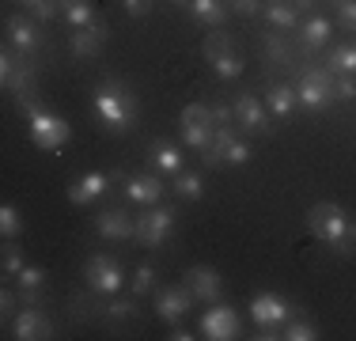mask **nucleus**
Returning <instances> with one entry per match:
<instances>
[{
    "mask_svg": "<svg viewBox=\"0 0 356 341\" xmlns=\"http://www.w3.org/2000/svg\"><path fill=\"white\" fill-rule=\"evenodd\" d=\"M201 57L213 65V72L220 76V80H235V76L243 72V54L235 49L232 34H224V31L205 34V42H201Z\"/></svg>",
    "mask_w": 356,
    "mask_h": 341,
    "instance_id": "obj_5",
    "label": "nucleus"
},
{
    "mask_svg": "<svg viewBox=\"0 0 356 341\" xmlns=\"http://www.w3.org/2000/svg\"><path fill=\"white\" fill-rule=\"evenodd\" d=\"M266 106H269V114H273V118H288L296 110V88H292V84H269Z\"/></svg>",
    "mask_w": 356,
    "mask_h": 341,
    "instance_id": "obj_25",
    "label": "nucleus"
},
{
    "mask_svg": "<svg viewBox=\"0 0 356 341\" xmlns=\"http://www.w3.org/2000/svg\"><path fill=\"white\" fill-rule=\"evenodd\" d=\"M95 232L103 239H118V243H125V239H137V224L129 220V212H125V209L106 205V209L95 212Z\"/></svg>",
    "mask_w": 356,
    "mask_h": 341,
    "instance_id": "obj_16",
    "label": "nucleus"
},
{
    "mask_svg": "<svg viewBox=\"0 0 356 341\" xmlns=\"http://www.w3.org/2000/svg\"><path fill=\"white\" fill-rule=\"evenodd\" d=\"M190 12H193V19L201 23V27H224V19H227V4L224 0H190Z\"/></svg>",
    "mask_w": 356,
    "mask_h": 341,
    "instance_id": "obj_23",
    "label": "nucleus"
},
{
    "mask_svg": "<svg viewBox=\"0 0 356 341\" xmlns=\"http://www.w3.org/2000/svg\"><path fill=\"white\" fill-rule=\"evenodd\" d=\"M307 228L318 243L334 246V251H349V239H353V224L345 216V209L337 201H318L311 205L307 212Z\"/></svg>",
    "mask_w": 356,
    "mask_h": 341,
    "instance_id": "obj_3",
    "label": "nucleus"
},
{
    "mask_svg": "<svg viewBox=\"0 0 356 341\" xmlns=\"http://www.w3.org/2000/svg\"><path fill=\"white\" fill-rule=\"evenodd\" d=\"M167 338H171V341H193V338H197V334H190V330L175 326V330H171V334H167Z\"/></svg>",
    "mask_w": 356,
    "mask_h": 341,
    "instance_id": "obj_43",
    "label": "nucleus"
},
{
    "mask_svg": "<svg viewBox=\"0 0 356 341\" xmlns=\"http://www.w3.org/2000/svg\"><path fill=\"white\" fill-rule=\"evenodd\" d=\"M4 27H8V42H12V49H15V54H23V57H35L42 49V42H46V38H42V23L27 19V15H12Z\"/></svg>",
    "mask_w": 356,
    "mask_h": 341,
    "instance_id": "obj_11",
    "label": "nucleus"
},
{
    "mask_svg": "<svg viewBox=\"0 0 356 341\" xmlns=\"http://www.w3.org/2000/svg\"><path fill=\"white\" fill-rule=\"evenodd\" d=\"M83 277H88L91 292H99V296H118V292H122V285H125L122 262L110 258V254H95V258H88Z\"/></svg>",
    "mask_w": 356,
    "mask_h": 341,
    "instance_id": "obj_7",
    "label": "nucleus"
},
{
    "mask_svg": "<svg viewBox=\"0 0 356 341\" xmlns=\"http://www.w3.org/2000/svg\"><path fill=\"white\" fill-rule=\"evenodd\" d=\"M0 235L4 239H19L23 235V212L15 205H0Z\"/></svg>",
    "mask_w": 356,
    "mask_h": 341,
    "instance_id": "obj_31",
    "label": "nucleus"
},
{
    "mask_svg": "<svg viewBox=\"0 0 356 341\" xmlns=\"http://www.w3.org/2000/svg\"><path fill=\"white\" fill-rule=\"evenodd\" d=\"M148 156H152V164H156V170H159L163 178H175L178 170H186V167H182V152H178L175 141H163V136H159V141H152Z\"/></svg>",
    "mask_w": 356,
    "mask_h": 341,
    "instance_id": "obj_21",
    "label": "nucleus"
},
{
    "mask_svg": "<svg viewBox=\"0 0 356 341\" xmlns=\"http://www.w3.org/2000/svg\"><path fill=\"white\" fill-rule=\"evenodd\" d=\"M65 19H69L72 31H80V27L99 23V15H95V4H91V0H72V4L65 8Z\"/></svg>",
    "mask_w": 356,
    "mask_h": 341,
    "instance_id": "obj_29",
    "label": "nucleus"
},
{
    "mask_svg": "<svg viewBox=\"0 0 356 341\" xmlns=\"http://www.w3.org/2000/svg\"><path fill=\"white\" fill-rule=\"evenodd\" d=\"M250 144L247 141H232L227 144V152H224V164H232V167H243V164H250Z\"/></svg>",
    "mask_w": 356,
    "mask_h": 341,
    "instance_id": "obj_35",
    "label": "nucleus"
},
{
    "mask_svg": "<svg viewBox=\"0 0 356 341\" xmlns=\"http://www.w3.org/2000/svg\"><path fill=\"white\" fill-rule=\"evenodd\" d=\"M353 239H356V228H353Z\"/></svg>",
    "mask_w": 356,
    "mask_h": 341,
    "instance_id": "obj_46",
    "label": "nucleus"
},
{
    "mask_svg": "<svg viewBox=\"0 0 356 341\" xmlns=\"http://www.w3.org/2000/svg\"><path fill=\"white\" fill-rule=\"evenodd\" d=\"M334 99H341V102L356 99V76H334Z\"/></svg>",
    "mask_w": 356,
    "mask_h": 341,
    "instance_id": "obj_38",
    "label": "nucleus"
},
{
    "mask_svg": "<svg viewBox=\"0 0 356 341\" xmlns=\"http://www.w3.org/2000/svg\"><path fill=\"white\" fill-rule=\"evenodd\" d=\"M12 338L19 341H49L54 338V319L42 307H23L12 319Z\"/></svg>",
    "mask_w": 356,
    "mask_h": 341,
    "instance_id": "obj_12",
    "label": "nucleus"
},
{
    "mask_svg": "<svg viewBox=\"0 0 356 341\" xmlns=\"http://www.w3.org/2000/svg\"><path fill=\"white\" fill-rule=\"evenodd\" d=\"M186 288L193 292V300L197 303H216L220 300V273L213 266H193V269H186V280H182Z\"/></svg>",
    "mask_w": 356,
    "mask_h": 341,
    "instance_id": "obj_17",
    "label": "nucleus"
},
{
    "mask_svg": "<svg viewBox=\"0 0 356 341\" xmlns=\"http://www.w3.org/2000/svg\"><path fill=\"white\" fill-rule=\"evenodd\" d=\"M46 285V269L42 266H23L15 273V288H19V300L23 303H38V288Z\"/></svg>",
    "mask_w": 356,
    "mask_h": 341,
    "instance_id": "obj_24",
    "label": "nucleus"
},
{
    "mask_svg": "<svg viewBox=\"0 0 356 341\" xmlns=\"http://www.w3.org/2000/svg\"><path fill=\"white\" fill-rule=\"evenodd\" d=\"M330 34H334V23H330L326 15H307V23L300 27V49H303V57H315L318 49L330 42Z\"/></svg>",
    "mask_w": 356,
    "mask_h": 341,
    "instance_id": "obj_20",
    "label": "nucleus"
},
{
    "mask_svg": "<svg viewBox=\"0 0 356 341\" xmlns=\"http://www.w3.org/2000/svg\"><path fill=\"white\" fill-rule=\"evenodd\" d=\"M0 84H4V91H12L15 99H27L31 91H35V65H31V57L15 54L12 46L0 54Z\"/></svg>",
    "mask_w": 356,
    "mask_h": 341,
    "instance_id": "obj_6",
    "label": "nucleus"
},
{
    "mask_svg": "<svg viewBox=\"0 0 356 341\" xmlns=\"http://www.w3.org/2000/svg\"><path fill=\"white\" fill-rule=\"evenodd\" d=\"M292 8H296V12H300V15H307L311 8H315V0H292Z\"/></svg>",
    "mask_w": 356,
    "mask_h": 341,
    "instance_id": "obj_44",
    "label": "nucleus"
},
{
    "mask_svg": "<svg viewBox=\"0 0 356 341\" xmlns=\"http://www.w3.org/2000/svg\"><path fill=\"white\" fill-rule=\"evenodd\" d=\"M261 54H266V61H273V65H292L296 49L284 42V31H269L266 38H261Z\"/></svg>",
    "mask_w": 356,
    "mask_h": 341,
    "instance_id": "obj_27",
    "label": "nucleus"
},
{
    "mask_svg": "<svg viewBox=\"0 0 356 341\" xmlns=\"http://www.w3.org/2000/svg\"><path fill=\"white\" fill-rule=\"evenodd\" d=\"M235 122H239L243 133H269V106L258 95L243 91V95L235 99Z\"/></svg>",
    "mask_w": 356,
    "mask_h": 341,
    "instance_id": "obj_15",
    "label": "nucleus"
},
{
    "mask_svg": "<svg viewBox=\"0 0 356 341\" xmlns=\"http://www.w3.org/2000/svg\"><path fill=\"white\" fill-rule=\"evenodd\" d=\"M110 182H114V178H110V170H83V175L69 186V201L76 205V209H83V205H95V201L110 190Z\"/></svg>",
    "mask_w": 356,
    "mask_h": 341,
    "instance_id": "obj_13",
    "label": "nucleus"
},
{
    "mask_svg": "<svg viewBox=\"0 0 356 341\" xmlns=\"http://www.w3.org/2000/svg\"><path fill=\"white\" fill-rule=\"evenodd\" d=\"M171 4H178V8H190V0H171Z\"/></svg>",
    "mask_w": 356,
    "mask_h": 341,
    "instance_id": "obj_45",
    "label": "nucleus"
},
{
    "mask_svg": "<svg viewBox=\"0 0 356 341\" xmlns=\"http://www.w3.org/2000/svg\"><path fill=\"white\" fill-rule=\"evenodd\" d=\"M152 288H156V269L140 266L137 273H133V296H148Z\"/></svg>",
    "mask_w": 356,
    "mask_h": 341,
    "instance_id": "obj_36",
    "label": "nucleus"
},
{
    "mask_svg": "<svg viewBox=\"0 0 356 341\" xmlns=\"http://www.w3.org/2000/svg\"><path fill=\"white\" fill-rule=\"evenodd\" d=\"M261 15H266V23L273 31H300V12L292 8V0H266V8H261Z\"/></svg>",
    "mask_w": 356,
    "mask_h": 341,
    "instance_id": "obj_22",
    "label": "nucleus"
},
{
    "mask_svg": "<svg viewBox=\"0 0 356 341\" xmlns=\"http://www.w3.org/2000/svg\"><path fill=\"white\" fill-rule=\"evenodd\" d=\"M23 266H27V262H23V251L12 243V239H8V243H4V258H0V269H4V277H15V273H19Z\"/></svg>",
    "mask_w": 356,
    "mask_h": 341,
    "instance_id": "obj_34",
    "label": "nucleus"
},
{
    "mask_svg": "<svg viewBox=\"0 0 356 341\" xmlns=\"http://www.w3.org/2000/svg\"><path fill=\"white\" fill-rule=\"evenodd\" d=\"M326 68L334 76H356V42H341L326 54Z\"/></svg>",
    "mask_w": 356,
    "mask_h": 341,
    "instance_id": "obj_26",
    "label": "nucleus"
},
{
    "mask_svg": "<svg viewBox=\"0 0 356 341\" xmlns=\"http://www.w3.org/2000/svg\"><path fill=\"white\" fill-rule=\"evenodd\" d=\"M95 114H99V122H103V129L129 133L133 125H137V118H140V102H137V95L129 91L125 80L106 76V80H99V88H95Z\"/></svg>",
    "mask_w": 356,
    "mask_h": 341,
    "instance_id": "obj_1",
    "label": "nucleus"
},
{
    "mask_svg": "<svg viewBox=\"0 0 356 341\" xmlns=\"http://www.w3.org/2000/svg\"><path fill=\"white\" fill-rule=\"evenodd\" d=\"M284 341H315L318 338V330H315V322H307V319H292L284 326Z\"/></svg>",
    "mask_w": 356,
    "mask_h": 341,
    "instance_id": "obj_32",
    "label": "nucleus"
},
{
    "mask_svg": "<svg viewBox=\"0 0 356 341\" xmlns=\"http://www.w3.org/2000/svg\"><path fill=\"white\" fill-rule=\"evenodd\" d=\"M137 300H140V296H114V303H106V319L110 322H129L133 315L140 311Z\"/></svg>",
    "mask_w": 356,
    "mask_h": 341,
    "instance_id": "obj_30",
    "label": "nucleus"
},
{
    "mask_svg": "<svg viewBox=\"0 0 356 341\" xmlns=\"http://www.w3.org/2000/svg\"><path fill=\"white\" fill-rule=\"evenodd\" d=\"M103 46H106V23H103V19L91 23V27L72 31V38H69L72 57H80V61H91V57H99V54H103Z\"/></svg>",
    "mask_w": 356,
    "mask_h": 341,
    "instance_id": "obj_18",
    "label": "nucleus"
},
{
    "mask_svg": "<svg viewBox=\"0 0 356 341\" xmlns=\"http://www.w3.org/2000/svg\"><path fill=\"white\" fill-rule=\"evenodd\" d=\"M288 315H292V307L281 292H258L250 300V319L258 322V330H281Z\"/></svg>",
    "mask_w": 356,
    "mask_h": 341,
    "instance_id": "obj_9",
    "label": "nucleus"
},
{
    "mask_svg": "<svg viewBox=\"0 0 356 341\" xmlns=\"http://www.w3.org/2000/svg\"><path fill=\"white\" fill-rule=\"evenodd\" d=\"M125 198L140 205V209H148V205L163 198V182H159V175H129L125 178Z\"/></svg>",
    "mask_w": 356,
    "mask_h": 341,
    "instance_id": "obj_19",
    "label": "nucleus"
},
{
    "mask_svg": "<svg viewBox=\"0 0 356 341\" xmlns=\"http://www.w3.org/2000/svg\"><path fill=\"white\" fill-rule=\"evenodd\" d=\"M15 300H19V296H15L12 288H4V292H0V319H4V322L15 319Z\"/></svg>",
    "mask_w": 356,
    "mask_h": 341,
    "instance_id": "obj_39",
    "label": "nucleus"
},
{
    "mask_svg": "<svg viewBox=\"0 0 356 341\" xmlns=\"http://www.w3.org/2000/svg\"><path fill=\"white\" fill-rule=\"evenodd\" d=\"M171 186H175V193H178L182 201H197L201 193H205V178H201L197 170H178Z\"/></svg>",
    "mask_w": 356,
    "mask_h": 341,
    "instance_id": "obj_28",
    "label": "nucleus"
},
{
    "mask_svg": "<svg viewBox=\"0 0 356 341\" xmlns=\"http://www.w3.org/2000/svg\"><path fill=\"white\" fill-rule=\"evenodd\" d=\"M182 125H216L213 122V106H205V102H190V106L182 110Z\"/></svg>",
    "mask_w": 356,
    "mask_h": 341,
    "instance_id": "obj_33",
    "label": "nucleus"
},
{
    "mask_svg": "<svg viewBox=\"0 0 356 341\" xmlns=\"http://www.w3.org/2000/svg\"><path fill=\"white\" fill-rule=\"evenodd\" d=\"M334 8H337V23L345 31H356V0H334Z\"/></svg>",
    "mask_w": 356,
    "mask_h": 341,
    "instance_id": "obj_37",
    "label": "nucleus"
},
{
    "mask_svg": "<svg viewBox=\"0 0 356 341\" xmlns=\"http://www.w3.org/2000/svg\"><path fill=\"white\" fill-rule=\"evenodd\" d=\"M213 122L216 125H232L235 122V106H232V102H213Z\"/></svg>",
    "mask_w": 356,
    "mask_h": 341,
    "instance_id": "obj_41",
    "label": "nucleus"
},
{
    "mask_svg": "<svg viewBox=\"0 0 356 341\" xmlns=\"http://www.w3.org/2000/svg\"><path fill=\"white\" fill-rule=\"evenodd\" d=\"M330 102H334V72H330V68H318V65H307L300 72V80H296V106L318 114Z\"/></svg>",
    "mask_w": 356,
    "mask_h": 341,
    "instance_id": "obj_4",
    "label": "nucleus"
},
{
    "mask_svg": "<svg viewBox=\"0 0 356 341\" xmlns=\"http://www.w3.org/2000/svg\"><path fill=\"white\" fill-rule=\"evenodd\" d=\"M122 8H125L129 19H144V15L152 12V0H122Z\"/></svg>",
    "mask_w": 356,
    "mask_h": 341,
    "instance_id": "obj_40",
    "label": "nucleus"
},
{
    "mask_svg": "<svg viewBox=\"0 0 356 341\" xmlns=\"http://www.w3.org/2000/svg\"><path fill=\"white\" fill-rule=\"evenodd\" d=\"M171 232H175V209L148 205V209L137 216V239H140L144 246H163Z\"/></svg>",
    "mask_w": 356,
    "mask_h": 341,
    "instance_id": "obj_8",
    "label": "nucleus"
},
{
    "mask_svg": "<svg viewBox=\"0 0 356 341\" xmlns=\"http://www.w3.org/2000/svg\"><path fill=\"white\" fill-rule=\"evenodd\" d=\"M224 4L239 15H258L261 12V0H224Z\"/></svg>",
    "mask_w": 356,
    "mask_h": 341,
    "instance_id": "obj_42",
    "label": "nucleus"
},
{
    "mask_svg": "<svg viewBox=\"0 0 356 341\" xmlns=\"http://www.w3.org/2000/svg\"><path fill=\"white\" fill-rule=\"evenodd\" d=\"M19 110H23V118H27V133H31V141H35V148H42V152H61L65 144H69V136H72V129H69V122H65L61 114H54V110H46L42 102H35V99H19Z\"/></svg>",
    "mask_w": 356,
    "mask_h": 341,
    "instance_id": "obj_2",
    "label": "nucleus"
},
{
    "mask_svg": "<svg viewBox=\"0 0 356 341\" xmlns=\"http://www.w3.org/2000/svg\"><path fill=\"white\" fill-rule=\"evenodd\" d=\"M193 303H197V300H193V292L186 285H167V288H159V292H156V315L163 322H171V326L182 319L186 311H190Z\"/></svg>",
    "mask_w": 356,
    "mask_h": 341,
    "instance_id": "obj_14",
    "label": "nucleus"
},
{
    "mask_svg": "<svg viewBox=\"0 0 356 341\" xmlns=\"http://www.w3.org/2000/svg\"><path fill=\"white\" fill-rule=\"evenodd\" d=\"M201 338L205 341H235L239 338V315H235V307H209L205 315H201Z\"/></svg>",
    "mask_w": 356,
    "mask_h": 341,
    "instance_id": "obj_10",
    "label": "nucleus"
}]
</instances>
